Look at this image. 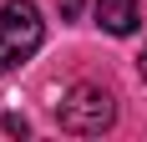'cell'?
I'll return each instance as SVG.
<instances>
[{"instance_id": "obj_1", "label": "cell", "mask_w": 147, "mask_h": 142, "mask_svg": "<svg viewBox=\"0 0 147 142\" xmlns=\"http://www.w3.org/2000/svg\"><path fill=\"white\" fill-rule=\"evenodd\" d=\"M56 122L61 132H71V137H102L112 132L117 122V97L107 91V86H91V81H76L56 107Z\"/></svg>"}, {"instance_id": "obj_2", "label": "cell", "mask_w": 147, "mask_h": 142, "mask_svg": "<svg viewBox=\"0 0 147 142\" xmlns=\"http://www.w3.org/2000/svg\"><path fill=\"white\" fill-rule=\"evenodd\" d=\"M46 41V20L36 10V0H5L0 5V76L30 61Z\"/></svg>"}, {"instance_id": "obj_3", "label": "cell", "mask_w": 147, "mask_h": 142, "mask_svg": "<svg viewBox=\"0 0 147 142\" xmlns=\"http://www.w3.org/2000/svg\"><path fill=\"white\" fill-rule=\"evenodd\" d=\"M96 26L107 36H132L142 26V5L137 0H96Z\"/></svg>"}, {"instance_id": "obj_4", "label": "cell", "mask_w": 147, "mask_h": 142, "mask_svg": "<svg viewBox=\"0 0 147 142\" xmlns=\"http://www.w3.org/2000/svg\"><path fill=\"white\" fill-rule=\"evenodd\" d=\"M0 127H5V132H10V137H26V132H30V122H26V117H5V122H0Z\"/></svg>"}, {"instance_id": "obj_5", "label": "cell", "mask_w": 147, "mask_h": 142, "mask_svg": "<svg viewBox=\"0 0 147 142\" xmlns=\"http://www.w3.org/2000/svg\"><path fill=\"white\" fill-rule=\"evenodd\" d=\"M81 10V0H61V15H76Z\"/></svg>"}, {"instance_id": "obj_6", "label": "cell", "mask_w": 147, "mask_h": 142, "mask_svg": "<svg viewBox=\"0 0 147 142\" xmlns=\"http://www.w3.org/2000/svg\"><path fill=\"white\" fill-rule=\"evenodd\" d=\"M137 71H142V81H147V51H142V56H137Z\"/></svg>"}]
</instances>
